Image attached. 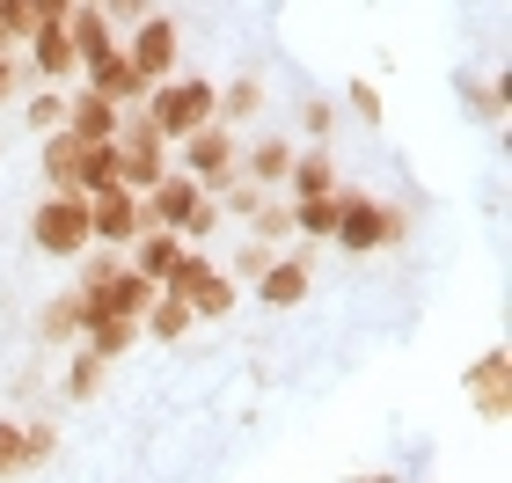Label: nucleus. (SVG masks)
<instances>
[{"instance_id":"1","label":"nucleus","mask_w":512,"mask_h":483,"mask_svg":"<svg viewBox=\"0 0 512 483\" xmlns=\"http://www.w3.org/2000/svg\"><path fill=\"white\" fill-rule=\"evenodd\" d=\"M220 110V88L205 81V74H169L161 88H147V103H139V118H147L161 140H191V132H205V125H220L213 118Z\"/></svg>"},{"instance_id":"2","label":"nucleus","mask_w":512,"mask_h":483,"mask_svg":"<svg viewBox=\"0 0 512 483\" xmlns=\"http://www.w3.org/2000/svg\"><path fill=\"white\" fill-rule=\"evenodd\" d=\"M403 235H410L403 205H381V198H366V191H337V227H330V242L344 249V257H374V249H395Z\"/></svg>"},{"instance_id":"3","label":"nucleus","mask_w":512,"mask_h":483,"mask_svg":"<svg viewBox=\"0 0 512 483\" xmlns=\"http://www.w3.org/2000/svg\"><path fill=\"white\" fill-rule=\"evenodd\" d=\"M30 242L59 264L88 257V249H96V235H88V198L81 191H44V205L30 213Z\"/></svg>"},{"instance_id":"4","label":"nucleus","mask_w":512,"mask_h":483,"mask_svg":"<svg viewBox=\"0 0 512 483\" xmlns=\"http://www.w3.org/2000/svg\"><path fill=\"white\" fill-rule=\"evenodd\" d=\"M183 176H191L205 198H220L227 183L242 176V132H235V125H205V132H191V140H183Z\"/></svg>"},{"instance_id":"5","label":"nucleus","mask_w":512,"mask_h":483,"mask_svg":"<svg viewBox=\"0 0 512 483\" xmlns=\"http://www.w3.org/2000/svg\"><path fill=\"white\" fill-rule=\"evenodd\" d=\"M110 147H118V183H125L132 198H139V191H154V183L169 176V140H161L147 118H125Z\"/></svg>"},{"instance_id":"6","label":"nucleus","mask_w":512,"mask_h":483,"mask_svg":"<svg viewBox=\"0 0 512 483\" xmlns=\"http://www.w3.org/2000/svg\"><path fill=\"white\" fill-rule=\"evenodd\" d=\"M125 59H132V74L147 81V88H161V81L183 66V30H176V15H139Z\"/></svg>"},{"instance_id":"7","label":"nucleus","mask_w":512,"mask_h":483,"mask_svg":"<svg viewBox=\"0 0 512 483\" xmlns=\"http://www.w3.org/2000/svg\"><path fill=\"white\" fill-rule=\"evenodd\" d=\"M198 183L183 176V169H169L154 183V191H139V235H183V220L198 213Z\"/></svg>"},{"instance_id":"8","label":"nucleus","mask_w":512,"mask_h":483,"mask_svg":"<svg viewBox=\"0 0 512 483\" xmlns=\"http://www.w3.org/2000/svg\"><path fill=\"white\" fill-rule=\"evenodd\" d=\"M81 88H88V96H103V103H118V110H139V103H147V81L132 74L125 44H110L103 59H88V66H81Z\"/></svg>"},{"instance_id":"9","label":"nucleus","mask_w":512,"mask_h":483,"mask_svg":"<svg viewBox=\"0 0 512 483\" xmlns=\"http://www.w3.org/2000/svg\"><path fill=\"white\" fill-rule=\"evenodd\" d=\"M88 235L110 242V249H132V242H139V198L125 191V183L88 191Z\"/></svg>"},{"instance_id":"10","label":"nucleus","mask_w":512,"mask_h":483,"mask_svg":"<svg viewBox=\"0 0 512 483\" xmlns=\"http://www.w3.org/2000/svg\"><path fill=\"white\" fill-rule=\"evenodd\" d=\"M293 140H286V132H264V140H249L242 147V176L256 183V191H286V176H293Z\"/></svg>"},{"instance_id":"11","label":"nucleus","mask_w":512,"mask_h":483,"mask_svg":"<svg viewBox=\"0 0 512 483\" xmlns=\"http://www.w3.org/2000/svg\"><path fill=\"white\" fill-rule=\"evenodd\" d=\"M308 286H315L308 249H300V257H271V271L256 279V301H264V308H300V301H308Z\"/></svg>"},{"instance_id":"12","label":"nucleus","mask_w":512,"mask_h":483,"mask_svg":"<svg viewBox=\"0 0 512 483\" xmlns=\"http://www.w3.org/2000/svg\"><path fill=\"white\" fill-rule=\"evenodd\" d=\"M505 374H512L505 344H491V352L469 366V396H476V418L483 425H505Z\"/></svg>"},{"instance_id":"13","label":"nucleus","mask_w":512,"mask_h":483,"mask_svg":"<svg viewBox=\"0 0 512 483\" xmlns=\"http://www.w3.org/2000/svg\"><path fill=\"white\" fill-rule=\"evenodd\" d=\"M118 125H125V110L118 103H103V96H66V132H74L81 147H103V140H118Z\"/></svg>"},{"instance_id":"14","label":"nucleus","mask_w":512,"mask_h":483,"mask_svg":"<svg viewBox=\"0 0 512 483\" xmlns=\"http://www.w3.org/2000/svg\"><path fill=\"white\" fill-rule=\"evenodd\" d=\"M66 44H74V59L88 66V59H103L110 44H118V22H110L96 0H74V15H66Z\"/></svg>"},{"instance_id":"15","label":"nucleus","mask_w":512,"mask_h":483,"mask_svg":"<svg viewBox=\"0 0 512 483\" xmlns=\"http://www.w3.org/2000/svg\"><path fill=\"white\" fill-rule=\"evenodd\" d=\"M330 191H337L330 147H300V154H293V176H286V191H278V198H330Z\"/></svg>"},{"instance_id":"16","label":"nucleus","mask_w":512,"mask_h":483,"mask_svg":"<svg viewBox=\"0 0 512 483\" xmlns=\"http://www.w3.org/2000/svg\"><path fill=\"white\" fill-rule=\"evenodd\" d=\"M30 59H37L44 88H59V81H74V74H81L74 44H66V22H52V30H37V37H30Z\"/></svg>"},{"instance_id":"17","label":"nucleus","mask_w":512,"mask_h":483,"mask_svg":"<svg viewBox=\"0 0 512 483\" xmlns=\"http://www.w3.org/2000/svg\"><path fill=\"white\" fill-rule=\"evenodd\" d=\"M183 249H191L183 235H139L125 264L139 271V279H154V286H161V279H169V271H176V257H183Z\"/></svg>"},{"instance_id":"18","label":"nucleus","mask_w":512,"mask_h":483,"mask_svg":"<svg viewBox=\"0 0 512 483\" xmlns=\"http://www.w3.org/2000/svg\"><path fill=\"white\" fill-rule=\"evenodd\" d=\"M44 183H52V191H81V140L66 125L44 140Z\"/></svg>"},{"instance_id":"19","label":"nucleus","mask_w":512,"mask_h":483,"mask_svg":"<svg viewBox=\"0 0 512 483\" xmlns=\"http://www.w3.org/2000/svg\"><path fill=\"white\" fill-rule=\"evenodd\" d=\"M81 330H88V301H81V293H59V301L37 315V337L44 344H74Z\"/></svg>"},{"instance_id":"20","label":"nucleus","mask_w":512,"mask_h":483,"mask_svg":"<svg viewBox=\"0 0 512 483\" xmlns=\"http://www.w3.org/2000/svg\"><path fill=\"white\" fill-rule=\"evenodd\" d=\"M235 301H242V293H235V271H205V279L191 286V301H183V308H191L198 322H220Z\"/></svg>"},{"instance_id":"21","label":"nucleus","mask_w":512,"mask_h":483,"mask_svg":"<svg viewBox=\"0 0 512 483\" xmlns=\"http://www.w3.org/2000/svg\"><path fill=\"white\" fill-rule=\"evenodd\" d=\"M337 191H344V183H337ZM337 191H330V198H286V205H293V235L330 242V227H337Z\"/></svg>"},{"instance_id":"22","label":"nucleus","mask_w":512,"mask_h":483,"mask_svg":"<svg viewBox=\"0 0 512 483\" xmlns=\"http://www.w3.org/2000/svg\"><path fill=\"white\" fill-rule=\"evenodd\" d=\"M191 322H198V315H191V308H183V301H176V293H154V308H147V315H139V330H147V337H161V344H176L183 330H191Z\"/></svg>"},{"instance_id":"23","label":"nucleus","mask_w":512,"mask_h":483,"mask_svg":"<svg viewBox=\"0 0 512 483\" xmlns=\"http://www.w3.org/2000/svg\"><path fill=\"white\" fill-rule=\"evenodd\" d=\"M256 110H264V81H256V74H235V81L220 88V110H213V118H227V125H249Z\"/></svg>"},{"instance_id":"24","label":"nucleus","mask_w":512,"mask_h":483,"mask_svg":"<svg viewBox=\"0 0 512 483\" xmlns=\"http://www.w3.org/2000/svg\"><path fill=\"white\" fill-rule=\"evenodd\" d=\"M81 337H88V352H96V359H118L125 344L139 337V322H125V315H88Z\"/></svg>"},{"instance_id":"25","label":"nucleus","mask_w":512,"mask_h":483,"mask_svg":"<svg viewBox=\"0 0 512 483\" xmlns=\"http://www.w3.org/2000/svg\"><path fill=\"white\" fill-rule=\"evenodd\" d=\"M249 227H256L249 242H264V249H278V242L293 235V205H286V198L271 191V198H264V205H256V213H249Z\"/></svg>"},{"instance_id":"26","label":"nucleus","mask_w":512,"mask_h":483,"mask_svg":"<svg viewBox=\"0 0 512 483\" xmlns=\"http://www.w3.org/2000/svg\"><path fill=\"white\" fill-rule=\"evenodd\" d=\"M110 183H118V147H81V198L88 191H110Z\"/></svg>"},{"instance_id":"27","label":"nucleus","mask_w":512,"mask_h":483,"mask_svg":"<svg viewBox=\"0 0 512 483\" xmlns=\"http://www.w3.org/2000/svg\"><path fill=\"white\" fill-rule=\"evenodd\" d=\"M103 374H110V359L81 352L74 366H66V396H74V403H88V396H96V388H103Z\"/></svg>"},{"instance_id":"28","label":"nucleus","mask_w":512,"mask_h":483,"mask_svg":"<svg viewBox=\"0 0 512 483\" xmlns=\"http://www.w3.org/2000/svg\"><path fill=\"white\" fill-rule=\"evenodd\" d=\"M125 271V249H96V257H81V286L74 293H96V286H110Z\"/></svg>"},{"instance_id":"29","label":"nucleus","mask_w":512,"mask_h":483,"mask_svg":"<svg viewBox=\"0 0 512 483\" xmlns=\"http://www.w3.org/2000/svg\"><path fill=\"white\" fill-rule=\"evenodd\" d=\"M30 37H37L30 0H0V52H8V44H30Z\"/></svg>"},{"instance_id":"30","label":"nucleus","mask_w":512,"mask_h":483,"mask_svg":"<svg viewBox=\"0 0 512 483\" xmlns=\"http://www.w3.org/2000/svg\"><path fill=\"white\" fill-rule=\"evenodd\" d=\"M52 447H59V432H52V425H37V418H22V469H37V462H52Z\"/></svg>"},{"instance_id":"31","label":"nucleus","mask_w":512,"mask_h":483,"mask_svg":"<svg viewBox=\"0 0 512 483\" xmlns=\"http://www.w3.org/2000/svg\"><path fill=\"white\" fill-rule=\"evenodd\" d=\"M264 198H271V191H256L249 176H235V183H227V191H220L213 205H227V213H235V220H249V213H256V205H264Z\"/></svg>"},{"instance_id":"32","label":"nucleus","mask_w":512,"mask_h":483,"mask_svg":"<svg viewBox=\"0 0 512 483\" xmlns=\"http://www.w3.org/2000/svg\"><path fill=\"white\" fill-rule=\"evenodd\" d=\"M30 125H37V132H44V125H52V132L66 125V96H59V88H37V96H30Z\"/></svg>"},{"instance_id":"33","label":"nucleus","mask_w":512,"mask_h":483,"mask_svg":"<svg viewBox=\"0 0 512 483\" xmlns=\"http://www.w3.org/2000/svg\"><path fill=\"white\" fill-rule=\"evenodd\" d=\"M0 476H22V418H0Z\"/></svg>"},{"instance_id":"34","label":"nucleus","mask_w":512,"mask_h":483,"mask_svg":"<svg viewBox=\"0 0 512 483\" xmlns=\"http://www.w3.org/2000/svg\"><path fill=\"white\" fill-rule=\"evenodd\" d=\"M344 103H352V118L381 125V88H374V81H352V88H344Z\"/></svg>"},{"instance_id":"35","label":"nucleus","mask_w":512,"mask_h":483,"mask_svg":"<svg viewBox=\"0 0 512 483\" xmlns=\"http://www.w3.org/2000/svg\"><path fill=\"white\" fill-rule=\"evenodd\" d=\"M330 125H337V110H330V103H322V96H315L308 110H300V132H308V140H315V147H322V140H330Z\"/></svg>"},{"instance_id":"36","label":"nucleus","mask_w":512,"mask_h":483,"mask_svg":"<svg viewBox=\"0 0 512 483\" xmlns=\"http://www.w3.org/2000/svg\"><path fill=\"white\" fill-rule=\"evenodd\" d=\"M213 227H220V205H213V198H198V213H191V220H183V242H191V249H198L205 235H213Z\"/></svg>"},{"instance_id":"37","label":"nucleus","mask_w":512,"mask_h":483,"mask_svg":"<svg viewBox=\"0 0 512 483\" xmlns=\"http://www.w3.org/2000/svg\"><path fill=\"white\" fill-rule=\"evenodd\" d=\"M271 257H278V249H264V242H242L235 271H242V279H264V271H271Z\"/></svg>"},{"instance_id":"38","label":"nucleus","mask_w":512,"mask_h":483,"mask_svg":"<svg viewBox=\"0 0 512 483\" xmlns=\"http://www.w3.org/2000/svg\"><path fill=\"white\" fill-rule=\"evenodd\" d=\"M66 15H74V0H30V22H37V30H52V22H66Z\"/></svg>"},{"instance_id":"39","label":"nucleus","mask_w":512,"mask_h":483,"mask_svg":"<svg viewBox=\"0 0 512 483\" xmlns=\"http://www.w3.org/2000/svg\"><path fill=\"white\" fill-rule=\"evenodd\" d=\"M96 8H103L110 22H139V15H154V8H147V0H96Z\"/></svg>"},{"instance_id":"40","label":"nucleus","mask_w":512,"mask_h":483,"mask_svg":"<svg viewBox=\"0 0 512 483\" xmlns=\"http://www.w3.org/2000/svg\"><path fill=\"white\" fill-rule=\"evenodd\" d=\"M15 96H22V74H15V59L0 52V103H15Z\"/></svg>"},{"instance_id":"41","label":"nucleus","mask_w":512,"mask_h":483,"mask_svg":"<svg viewBox=\"0 0 512 483\" xmlns=\"http://www.w3.org/2000/svg\"><path fill=\"white\" fill-rule=\"evenodd\" d=\"M352 483H403V476H388V469H374V476H352Z\"/></svg>"}]
</instances>
